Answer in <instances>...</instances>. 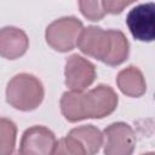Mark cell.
<instances>
[{
	"label": "cell",
	"instance_id": "obj_1",
	"mask_svg": "<svg viewBox=\"0 0 155 155\" xmlns=\"http://www.w3.org/2000/svg\"><path fill=\"white\" fill-rule=\"evenodd\" d=\"M119 97L108 85L84 91H67L61 97V111L69 122L85 119H103L110 115L117 107Z\"/></svg>",
	"mask_w": 155,
	"mask_h": 155
},
{
	"label": "cell",
	"instance_id": "obj_2",
	"mask_svg": "<svg viewBox=\"0 0 155 155\" xmlns=\"http://www.w3.org/2000/svg\"><path fill=\"white\" fill-rule=\"evenodd\" d=\"M76 46L80 51L110 67L122 64L130 53V44L121 30H104L97 25L84 28Z\"/></svg>",
	"mask_w": 155,
	"mask_h": 155
},
{
	"label": "cell",
	"instance_id": "obj_3",
	"mask_svg": "<svg viewBox=\"0 0 155 155\" xmlns=\"http://www.w3.org/2000/svg\"><path fill=\"white\" fill-rule=\"evenodd\" d=\"M45 90L41 81L28 73L15 75L6 86V102L17 110L31 111L44 101Z\"/></svg>",
	"mask_w": 155,
	"mask_h": 155
},
{
	"label": "cell",
	"instance_id": "obj_4",
	"mask_svg": "<svg viewBox=\"0 0 155 155\" xmlns=\"http://www.w3.org/2000/svg\"><path fill=\"white\" fill-rule=\"evenodd\" d=\"M82 29V22L76 17H62L47 25L45 39L48 46L53 50L58 52H68L76 46Z\"/></svg>",
	"mask_w": 155,
	"mask_h": 155
},
{
	"label": "cell",
	"instance_id": "obj_5",
	"mask_svg": "<svg viewBox=\"0 0 155 155\" xmlns=\"http://www.w3.org/2000/svg\"><path fill=\"white\" fill-rule=\"evenodd\" d=\"M104 155H132L136 148V134L126 122H114L103 131Z\"/></svg>",
	"mask_w": 155,
	"mask_h": 155
},
{
	"label": "cell",
	"instance_id": "obj_6",
	"mask_svg": "<svg viewBox=\"0 0 155 155\" xmlns=\"http://www.w3.org/2000/svg\"><path fill=\"white\" fill-rule=\"evenodd\" d=\"M126 24L132 36L139 41L150 42L155 39V5L139 4L132 7L126 16Z\"/></svg>",
	"mask_w": 155,
	"mask_h": 155
},
{
	"label": "cell",
	"instance_id": "obj_7",
	"mask_svg": "<svg viewBox=\"0 0 155 155\" xmlns=\"http://www.w3.org/2000/svg\"><path fill=\"white\" fill-rule=\"evenodd\" d=\"M96 67L92 62L75 53L67 58L64 76L70 91H84L96 80Z\"/></svg>",
	"mask_w": 155,
	"mask_h": 155
},
{
	"label": "cell",
	"instance_id": "obj_8",
	"mask_svg": "<svg viewBox=\"0 0 155 155\" xmlns=\"http://www.w3.org/2000/svg\"><path fill=\"white\" fill-rule=\"evenodd\" d=\"M56 143V136L50 128L35 125L23 132L18 151L22 155H51Z\"/></svg>",
	"mask_w": 155,
	"mask_h": 155
},
{
	"label": "cell",
	"instance_id": "obj_9",
	"mask_svg": "<svg viewBox=\"0 0 155 155\" xmlns=\"http://www.w3.org/2000/svg\"><path fill=\"white\" fill-rule=\"evenodd\" d=\"M29 47L27 34L17 27H4L0 29V56L6 59L22 57Z\"/></svg>",
	"mask_w": 155,
	"mask_h": 155
},
{
	"label": "cell",
	"instance_id": "obj_10",
	"mask_svg": "<svg viewBox=\"0 0 155 155\" xmlns=\"http://www.w3.org/2000/svg\"><path fill=\"white\" fill-rule=\"evenodd\" d=\"M119 90L127 97L138 98L147 91V82L143 73L134 65H130L119 71L116 76Z\"/></svg>",
	"mask_w": 155,
	"mask_h": 155
},
{
	"label": "cell",
	"instance_id": "obj_11",
	"mask_svg": "<svg viewBox=\"0 0 155 155\" xmlns=\"http://www.w3.org/2000/svg\"><path fill=\"white\" fill-rule=\"evenodd\" d=\"M67 136L78 140L82 145L86 155H96L103 145V134L93 125H82L75 127L70 130Z\"/></svg>",
	"mask_w": 155,
	"mask_h": 155
},
{
	"label": "cell",
	"instance_id": "obj_12",
	"mask_svg": "<svg viewBox=\"0 0 155 155\" xmlns=\"http://www.w3.org/2000/svg\"><path fill=\"white\" fill-rule=\"evenodd\" d=\"M17 139L16 124L6 117H0V155H12Z\"/></svg>",
	"mask_w": 155,
	"mask_h": 155
},
{
	"label": "cell",
	"instance_id": "obj_13",
	"mask_svg": "<svg viewBox=\"0 0 155 155\" xmlns=\"http://www.w3.org/2000/svg\"><path fill=\"white\" fill-rule=\"evenodd\" d=\"M51 155H86L82 145L74 138L65 136L57 140Z\"/></svg>",
	"mask_w": 155,
	"mask_h": 155
},
{
	"label": "cell",
	"instance_id": "obj_14",
	"mask_svg": "<svg viewBox=\"0 0 155 155\" xmlns=\"http://www.w3.org/2000/svg\"><path fill=\"white\" fill-rule=\"evenodd\" d=\"M79 7L81 13L90 21H101L105 16L104 8L102 6V1H97V0L79 1Z\"/></svg>",
	"mask_w": 155,
	"mask_h": 155
},
{
	"label": "cell",
	"instance_id": "obj_15",
	"mask_svg": "<svg viewBox=\"0 0 155 155\" xmlns=\"http://www.w3.org/2000/svg\"><path fill=\"white\" fill-rule=\"evenodd\" d=\"M132 1H119V0H103L102 1V6L104 8L105 15L107 13H120L122 12V10L128 6Z\"/></svg>",
	"mask_w": 155,
	"mask_h": 155
},
{
	"label": "cell",
	"instance_id": "obj_16",
	"mask_svg": "<svg viewBox=\"0 0 155 155\" xmlns=\"http://www.w3.org/2000/svg\"><path fill=\"white\" fill-rule=\"evenodd\" d=\"M142 155H155L153 151H150V153H147V154H142Z\"/></svg>",
	"mask_w": 155,
	"mask_h": 155
},
{
	"label": "cell",
	"instance_id": "obj_17",
	"mask_svg": "<svg viewBox=\"0 0 155 155\" xmlns=\"http://www.w3.org/2000/svg\"><path fill=\"white\" fill-rule=\"evenodd\" d=\"M13 155H22V154H21L19 151H18V153H16V154H13Z\"/></svg>",
	"mask_w": 155,
	"mask_h": 155
}]
</instances>
